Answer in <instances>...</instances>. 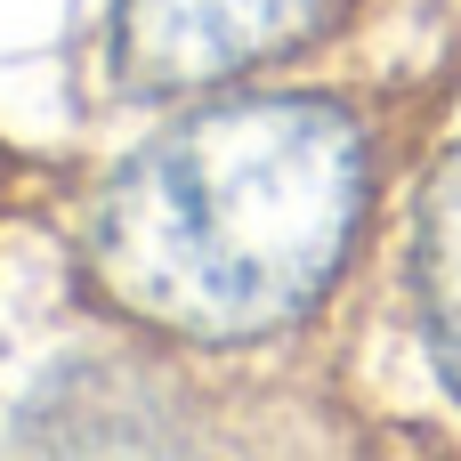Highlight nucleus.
<instances>
[{
	"label": "nucleus",
	"mask_w": 461,
	"mask_h": 461,
	"mask_svg": "<svg viewBox=\"0 0 461 461\" xmlns=\"http://www.w3.org/2000/svg\"><path fill=\"white\" fill-rule=\"evenodd\" d=\"M405 292L421 316L429 373L461 405V146H446L421 186H413V227H405Z\"/></svg>",
	"instance_id": "nucleus-3"
},
{
	"label": "nucleus",
	"mask_w": 461,
	"mask_h": 461,
	"mask_svg": "<svg viewBox=\"0 0 461 461\" xmlns=\"http://www.w3.org/2000/svg\"><path fill=\"white\" fill-rule=\"evenodd\" d=\"M381 122L316 89L186 97L73 219V284L162 348L300 332L357 267L381 203Z\"/></svg>",
	"instance_id": "nucleus-1"
},
{
	"label": "nucleus",
	"mask_w": 461,
	"mask_h": 461,
	"mask_svg": "<svg viewBox=\"0 0 461 461\" xmlns=\"http://www.w3.org/2000/svg\"><path fill=\"white\" fill-rule=\"evenodd\" d=\"M373 0H113L105 65L138 105L243 89L324 41H340Z\"/></svg>",
	"instance_id": "nucleus-2"
}]
</instances>
